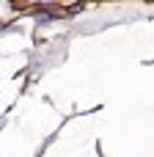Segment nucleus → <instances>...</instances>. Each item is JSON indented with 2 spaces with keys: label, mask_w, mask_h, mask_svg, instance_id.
Listing matches in <instances>:
<instances>
[]
</instances>
